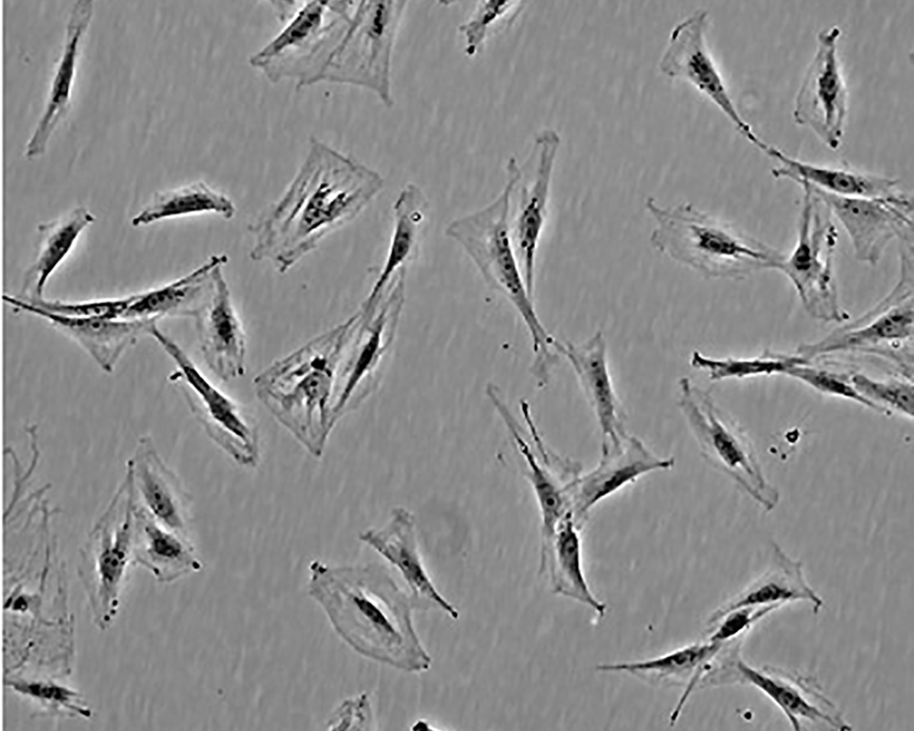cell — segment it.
Segmentation results:
<instances>
[{
  "label": "cell",
  "instance_id": "1",
  "mask_svg": "<svg viewBox=\"0 0 914 731\" xmlns=\"http://www.w3.org/2000/svg\"><path fill=\"white\" fill-rule=\"evenodd\" d=\"M383 185L377 171L312 137L285 191L248 227L250 258L286 273L354 220Z\"/></svg>",
  "mask_w": 914,
  "mask_h": 731
},
{
  "label": "cell",
  "instance_id": "2",
  "mask_svg": "<svg viewBox=\"0 0 914 731\" xmlns=\"http://www.w3.org/2000/svg\"><path fill=\"white\" fill-rule=\"evenodd\" d=\"M308 593L341 640L360 655L407 673L430 669L410 598L384 567L314 560Z\"/></svg>",
  "mask_w": 914,
  "mask_h": 731
},
{
  "label": "cell",
  "instance_id": "3",
  "mask_svg": "<svg viewBox=\"0 0 914 731\" xmlns=\"http://www.w3.org/2000/svg\"><path fill=\"white\" fill-rule=\"evenodd\" d=\"M359 312L276 360L253 380L259 399L314 456L320 457L334 424L331 405L342 358Z\"/></svg>",
  "mask_w": 914,
  "mask_h": 731
},
{
  "label": "cell",
  "instance_id": "4",
  "mask_svg": "<svg viewBox=\"0 0 914 731\" xmlns=\"http://www.w3.org/2000/svg\"><path fill=\"white\" fill-rule=\"evenodd\" d=\"M521 176L515 157L505 165V184L499 196L483 208L452 220L445 234L464 250L486 285L515 308L531 337L534 359L531 372L537 385L547 384L558 362L556 339L544 327L529 295L510 232L512 198Z\"/></svg>",
  "mask_w": 914,
  "mask_h": 731
},
{
  "label": "cell",
  "instance_id": "5",
  "mask_svg": "<svg viewBox=\"0 0 914 731\" xmlns=\"http://www.w3.org/2000/svg\"><path fill=\"white\" fill-rule=\"evenodd\" d=\"M645 207L656 222L650 237L653 247L705 278L742 280L774 270L783 255L691 203L662 207L649 197Z\"/></svg>",
  "mask_w": 914,
  "mask_h": 731
},
{
  "label": "cell",
  "instance_id": "6",
  "mask_svg": "<svg viewBox=\"0 0 914 731\" xmlns=\"http://www.w3.org/2000/svg\"><path fill=\"white\" fill-rule=\"evenodd\" d=\"M353 2L271 1L283 26L250 57V65L272 83L295 79L298 89L315 85L345 29Z\"/></svg>",
  "mask_w": 914,
  "mask_h": 731
},
{
  "label": "cell",
  "instance_id": "7",
  "mask_svg": "<svg viewBox=\"0 0 914 731\" xmlns=\"http://www.w3.org/2000/svg\"><path fill=\"white\" fill-rule=\"evenodd\" d=\"M406 5V1H354L345 29L315 84L366 89L392 107L391 58Z\"/></svg>",
  "mask_w": 914,
  "mask_h": 731
},
{
  "label": "cell",
  "instance_id": "8",
  "mask_svg": "<svg viewBox=\"0 0 914 731\" xmlns=\"http://www.w3.org/2000/svg\"><path fill=\"white\" fill-rule=\"evenodd\" d=\"M138 503L130 472L125 470L107 507L91 528L81 550L79 575L92 620L101 629L111 626L130 563Z\"/></svg>",
  "mask_w": 914,
  "mask_h": 731
},
{
  "label": "cell",
  "instance_id": "9",
  "mask_svg": "<svg viewBox=\"0 0 914 731\" xmlns=\"http://www.w3.org/2000/svg\"><path fill=\"white\" fill-rule=\"evenodd\" d=\"M912 247L901 244L898 281L880 302L824 338L800 345L796 354L809 363L835 353L878 355L897 362L910 375V355L901 352H909L906 345L914 331Z\"/></svg>",
  "mask_w": 914,
  "mask_h": 731
},
{
  "label": "cell",
  "instance_id": "10",
  "mask_svg": "<svg viewBox=\"0 0 914 731\" xmlns=\"http://www.w3.org/2000/svg\"><path fill=\"white\" fill-rule=\"evenodd\" d=\"M800 186L803 196L797 241L774 270L790 280L809 315L843 323L850 316L840 304L834 270L838 231L832 215L809 185Z\"/></svg>",
  "mask_w": 914,
  "mask_h": 731
},
{
  "label": "cell",
  "instance_id": "11",
  "mask_svg": "<svg viewBox=\"0 0 914 731\" xmlns=\"http://www.w3.org/2000/svg\"><path fill=\"white\" fill-rule=\"evenodd\" d=\"M678 390L677 404L701 455L766 511L772 510L779 502V493L765 478L743 429L718 408L710 393L688 377L680 378Z\"/></svg>",
  "mask_w": 914,
  "mask_h": 731
},
{
  "label": "cell",
  "instance_id": "12",
  "mask_svg": "<svg viewBox=\"0 0 914 731\" xmlns=\"http://www.w3.org/2000/svg\"><path fill=\"white\" fill-rule=\"evenodd\" d=\"M149 335L175 363V371L169 379L179 387L207 436L239 465L256 466L260 460V439L257 424L250 414L218 389L182 347L156 324Z\"/></svg>",
  "mask_w": 914,
  "mask_h": 731
},
{
  "label": "cell",
  "instance_id": "13",
  "mask_svg": "<svg viewBox=\"0 0 914 731\" xmlns=\"http://www.w3.org/2000/svg\"><path fill=\"white\" fill-rule=\"evenodd\" d=\"M742 641H736L718 653L703 679V688L753 685L780 707L797 731L802 729V720L824 723L841 731L852 729L816 678L771 665L753 667L741 658Z\"/></svg>",
  "mask_w": 914,
  "mask_h": 731
},
{
  "label": "cell",
  "instance_id": "14",
  "mask_svg": "<svg viewBox=\"0 0 914 731\" xmlns=\"http://www.w3.org/2000/svg\"><path fill=\"white\" fill-rule=\"evenodd\" d=\"M405 274L390 283L375 312L363 317L342 358L331 405L335 423L367 394L384 355L397 333L405 300ZM359 312V311H358Z\"/></svg>",
  "mask_w": 914,
  "mask_h": 731
},
{
  "label": "cell",
  "instance_id": "15",
  "mask_svg": "<svg viewBox=\"0 0 914 731\" xmlns=\"http://www.w3.org/2000/svg\"><path fill=\"white\" fill-rule=\"evenodd\" d=\"M708 13L697 9L671 30L659 59L658 69L672 79H681L706 96L726 116L736 130L760 150L762 141L743 119L728 92L707 43Z\"/></svg>",
  "mask_w": 914,
  "mask_h": 731
},
{
  "label": "cell",
  "instance_id": "16",
  "mask_svg": "<svg viewBox=\"0 0 914 731\" xmlns=\"http://www.w3.org/2000/svg\"><path fill=\"white\" fill-rule=\"evenodd\" d=\"M841 29L833 26L817 35L814 55L794 100V122L805 126L830 149L839 148L847 114L848 92L838 57Z\"/></svg>",
  "mask_w": 914,
  "mask_h": 731
},
{
  "label": "cell",
  "instance_id": "17",
  "mask_svg": "<svg viewBox=\"0 0 914 731\" xmlns=\"http://www.w3.org/2000/svg\"><path fill=\"white\" fill-rule=\"evenodd\" d=\"M499 392L494 386L487 387L488 397L504 419L526 463V477L540 512L541 547H544L552 539L559 523L570 513L569 491L582 473V466L576 461L557 455L545 445L533 423L528 405L523 403L521 408L537 445V455L522 436L516 420Z\"/></svg>",
  "mask_w": 914,
  "mask_h": 731
},
{
  "label": "cell",
  "instance_id": "18",
  "mask_svg": "<svg viewBox=\"0 0 914 731\" xmlns=\"http://www.w3.org/2000/svg\"><path fill=\"white\" fill-rule=\"evenodd\" d=\"M560 145L551 129L538 132L516 185L519 191L515 213L511 212L510 232L529 295L534 299L536 260L546 221L553 171Z\"/></svg>",
  "mask_w": 914,
  "mask_h": 731
},
{
  "label": "cell",
  "instance_id": "19",
  "mask_svg": "<svg viewBox=\"0 0 914 731\" xmlns=\"http://www.w3.org/2000/svg\"><path fill=\"white\" fill-rule=\"evenodd\" d=\"M809 187L843 226L858 260L876 265L895 238L913 245V204L904 193L891 197H845Z\"/></svg>",
  "mask_w": 914,
  "mask_h": 731
},
{
  "label": "cell",
  "instance_id": "20",
  "mask_svg": "<svg viewBox=\"0 0 914 731\" xmlns=\"http://www.w3.org/2000/svg\"><path fill=\"white\" fill-rule=\"evenodd\" d=\"M600 451L598 465L581 473L569 491L570 513L580 530L599 502L643 475L670 470L675 462L673 457L656 455L639 438L629 433Z\"/></svg>",
  "mask_w": 914,
  "mask_h": 731
},
{
  "label": "cell",
  "instance_id": "21",
  "mask_svg": "<svg viewBox=\"0 0 914 731\" xmlns=\"http://www.w3.org/2000/svg\"><path fill=\"white\" fill-rule=\"evenodd\" d=\"M213 274L210 287L192 313L204 361L220 380L245 373L246 333L235 310L223 268Z\"/></svg>",
  "mask_w": 914,
  "mask_h": 731
},
{
  "label": "cell",
  "instance_id": "22",
  "mask_svg": "<svg viewBox=\"0 0 914 731\" xmlns=\"http://www.w3.org/2000/svg\"><path fill=\"white\" fill-rule=\"evenodd\" d=\"M360 539L399 570L414 609H439L458 620L459 611L438 591L424 567L415 519L409 510L394 508L384 526L363 532Z\"/></svg>",
  "mask_w": 914,
  "mask_h": 731
},
{
  "label": "cell",
  "instance_id": "23",
  "mask_svg": "<svg viewBox=\"0 0 914 731\" xmlns=\"http://www.w3.org/2000/svg\"><path fill=\"white\" fill-rule=\"evenodd\" d=\"M3 301L17 311L38 316L79 344L105 373H112L122 355L142 335H149L156 319L73 318L41 310L20 297Z\"/></svg>",
  "mask_w": 914,
  "mask_h": 731
},
{
  "label": "cell",
  "instance_id": "24",
  "mask_svg": "<svg viewBox=\"0 0 914 731\" xmlns=\"http://www.w3.org/2000/svg\"><path fill=\"white\" fill-rule=\"evenodd\" d=\"M139 505L165 526L186 534L191 498L160 455L151 435H141L126 462Z\"/></svg>",
  "mask_w": 914,
  "mask_h": 731
},
{
  "label": "cell",
  "instance_id": "25",
  "mask_svg": "<svg viewBox=\"0 0 914 731\" xmlns=\"http://www.w3.org/2000/svg\"><path fill=\"white\" fill-rule=\"evenodd\" d=\"M553 348L571 365L583 394L598 421L601 448L617 442L628 432L624 412L615 392L607 360V344L601 331L581 344L559 341Z\"/></svg>",
  "mask_w": 914,
  "mask_h": 731
},
{
  "label": "cell",
  "instance_id": "26",
  "mask_svg": "<svg viewBox=\"0 0 914 731\" xmlns=\"http://www.w3.org/2000/svg\"><path fill=\"white\" fill-rule=\"evenodd\" d=\"M724 644L707 640L645 660L599 664L596 670L631 674L655 685L685 687L670 715L674 725Z\"/></svg>",
  "mask_w": 914,
  "mask_h": 731
},
{
  "label": "cell",
  "instance_id": "27",
  "mask_svg": "<svg viewBox=\"0 0 914 731\" xmlns=\"http://www.w3.org/2000/svg\"><path fill=\"white\" fill-rule=\"evenodd\" d=\"M93 12V2L78 0L70 9L66 26L64 49L53 79L48 99L26 149L29 159L43 154L58 123L70 108V94L75 76L80 40Z\"/></svg>",
  "mask_w": 914,
  "mask_h": 731
},
{
  "label": "cell",
  "instance_id": "28",
  "mask_svg": "<svg viewBox=\"0 0 914 731\" xmlns=\"http://www.w3.org/2000/svg\"><path fill=\"white\" fill-rule=\"evenodd\" d=\"M427 209L428 199L417 185L408 184L401 189L392 207L393 229L386 259L359 309L362 316L374 313L389 284L415 256Z\"/></svg>",
  "mask_w": 914,
  "mask_h": 731
},
{
  "label": "cell",
  "instance_id": "29",
  "mask_svg": "<svg viewBox=\"0 0 914 731\" xmlns=\"http://www.w3.org/2000/svg\"><path fill=\"white\" fill-rule=\"evenodd\" d=\"M778 161L771 171L776 178L806 184L823 192L845 197H891L899 195L894 178L861 172L848 167H831L792 158L775 146L762 151Z\"/></svg>",
  "mask_w": 914,
  "mask_h": 731
},
{
  "label": "cell",
  "instance_id": "30",
  "mask_svg": "<svg viewBox=\"0 0 914 731\" xmlns=\"http://www.w3.org/2000/svg\"><path fill=\"white\" fill-rule=\"evenodd\" d=\"M580 531L571 513L568 514L550 542L540 549L539 573L547 577L554 593L583 604L603 618L607 606L594 595L584 573Z\"/></svg>",
  "mask_w": 914,
  "mask_h": 731
},
{
  "label": "cell",
  "instance_id": "31",
  "mask_svg": "<svg viewBox=\"0 0 914 731\" xmlns=\"http://www.w3.org/2000/svg\"><path fill=\"white\" fill-rule=\"evenodd\" d=\"M133 562L149 570L159 582L165 583L199 571L202 567L186 534L160 524L139 503L134 524Z\"/></svg>",
  "mask_w": 914,
  "mask_h": 731
},
{
  "label": "cell",
  "instance_id": "32",
  "mask_svg": "<svg viewBox=\"0 0 914 731\" xmlns=\"http://www.w3.org/2000/svg\"><path fill=\"white\" fill-rule=\"evenodd\" d=\"M771 562L761 577L712 613L707 626L732 609L771 604L783 606L795 600L811 603L813 613L817 614L824 602L808 584L802 562L791 558L777 544L773 545Z\"/></svg>",
  "mask_w": 914,
  "mask_h": 731
},
{
  "label": "cell",
  "instance_id": "33",
  "mask_svg": "<svg viewBox=\"0 0 914 731\" xmlns=\"http://www.w3.org/2000/svg\"><path fill=\"white\" fill-rule=\"evenodd\" d=\"M225 254H215L190 272L162 286L136 293L123 319H156L188 316L207 294L215 270L226 265Z\"/></svg>",
  "mask_w": 914,
  "mask_h": 731
},
{
  "label": "cell",
  "instance_id": "34",
  "mask_svg": "<svg viewBox=\"0 0 914 731\" xmlns=\"http://www.w3.org/2000/svg\"><path fill=\"white\" fill-rule=\"evenodd\" d=\"M94 221L95 217L88 208L78 207L57 219L37 226V255L26 272L20 298H44L48 279L68 257L80 234Z\"/></svg>",
  "mask_w": 914,
  "mask_h": 731
},
{
  "label": "cell",
  "instance_id": "35",
  "mask_svg": "<svg viewBox=\"0 0 914 731\" xmlns=\"http://www.w3.org/2000/svg\"><path fill=\"white\" fill-rule=\"evenodd\" d=\"M214 214L229 220L236 214L233 201L203 181L156 192L152 200L132 218L133 227L178 217Z\"/></svg>",
  "mask_w": 914,
  "mask_h": 731
},
{
  "label": "cell",
  "instance_id": "36",
  "mask_svg": "<svg viewBox=\"0 0 914 731\" xmlns=\"http://www.w3.org/2000/svg\"><path fill=\"white\" fill-rule=\"evenodd\" d=\"M802 363L809 362L797 354L784 355L769 351L750 358H715L705 355L699 351H694L690 356V366L706 371L712 381L773 374L785 375L789 368Z\"/></svg>",
  "mask_w": 914,
  "mask_h": 731
},
{
  "label": "cell",
  "instance_id": "37",
  "mask_svg": "<svg viewBox=\"0 0 914 731\" xmlns=\"http://www.w3.org/2000/svg\"><path fill=\"white\" fill-rule=\"evenodd\" d=\"M520 1H479L471 16L458 30L464 39V53L474 57L495 29L512 24L524 9Z\"/></svg>",
  "mask_w": 914,
  "mask_h": 731
},
{
  "label": "cell",
  "instance_id": "38",
  "mask_svg": "<svg viewBox=\"0 0 914 731\" xmlns=\"http://www.w3.org/2000/svg\"><path fill=\"white\" fill-rule=\"evenodd\" d=\"M8 685L18 694L32 698L55 714L83 717L90 715V711L80 694L52 681L20 679L9 682Z\"/></svg>",
  "mask_w": 914,
  "mask_h": 731
},
{
  "label": "cell",
  "instance_id": "39",
  "mask_svg": "<svg viewBox=\"0 0 914 731\" xmlns=\"http://www.w3.org/2000/svg\"><path fill=\"white\" fill-rule=\"evenodd\" d=\"M854 387L865 397L889 411L913 417L914 390L909 379L877 380L862 373L850 374Z\"/></svg>",
  "mask_w": 914,
  "mask_h": 731
},
{
  "label": "cell",
  "instance_id": "40",
  "mask_svg": "<svg viewBox=\"0 0 914 731\" xmlns=\"http://www.w3.org/2000/svg\"><path fill=\"white\" fill-rule=\"evenodd\" d=\"M785 375L799 379L820 392L856 401L880 414H891L888 409L862 396L852 385L850 374L837 373L813 366L810 363H802L789 368Z\"/></svg>",
  "mask_w": 914,
  "mask_h": 731
},
{
  "label": "cell",
  "instance_id": "41",
  "mask_svg": "<svg viewBox=\"0 0 914 731\" xmlns=\"http://www.w3.org/2000/svg\"><path fill=\"white\" fill-rule=\"evenodd\" d=\"M135 296L136 293H133L118 298L75 302L52 301L45 298L38 300L22 299L41 310L66 317L123 319Z\"/></svg>",
  "mask_w": 914,
  "mask_h": 731
},
{
  "label": "cell",
  "instance_id": "42",
  "mask_svg": "<svg viewBox=\"0 0 914 731\" xmlns=\"http://www.w3.org/2000/svg\"><path fill=\"white\" fill-rule=\"evenodd\" d=\"M780 607V604H771L732 609L708 626L707 640L727 643L744 637L756 621Z\"/></svg>",
  "mask_w": 914,
  "mask_h": 731
},
{
  "label": "cell",
  "instance_id": "43",
  "mask_svg": "<svg viewBox=\"0 0 914 731\" xmlns=\"http://www.w3.org/2000/svg\"><path fill=\"white\" fill-rule=\"evenodd\" d=\"M373 709L367 694L346 698L333 711L328 729L367 730L373 724Z\"/></svg>",
  "mask_w": 914,
  "mask_h": 731
}]
</instances>
